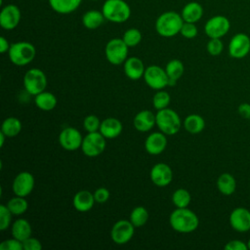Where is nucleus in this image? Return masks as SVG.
<instances>
[{
  "instance_id": "nucleus-23",
  "label": "nucleus",
  "mask_w": 250,
  "mask_h": 250,
  "mask_svg": "<svg viewBox=\"0 0 250 250\" xmlns=\"http://www.w3.org/2000/svg\"><path fill=\"white\" fill-rule=\"evenodd\" d=\"M181 16L184 21L195 23L200 21L203 16V7L198 2H188L184 6Z\"/></svg>"
},
{
  "instance_id": "nucleus-28",
  "label": "nucleus",
  "mask_w": 250,
  "mask_h": 250,
  "mask_svg": "<svg viewBox=\"0 0 250 250\" xmlns=\"http://www.w3.org/2000/svg\"><path fill=\"white\" fill-rule=\"evenodd\" d=\"M34 103L36 106L43 111H50L57 105V98L48 91H43L35 96Z\"/></svg>"
},
{
  "instance_id": "nucleus-42",
  "label": "nucleus",
  "mask_w": 250,
  "mask_h": 250,
  "mask_svg": "<svg viewBox=\"0 0 250 250\" xmlns=\"http://www.w3.org/2000/svg\"><path fill=\"white\" fill-rule=\"evenodd\" d=\"M110 193L106 188H99L94 192V197L97 203H104L109 199Z\"/></svg>"
},
{
  "instance_id": "nucleus-16",
  "label": "nucleus",
  "mask_w": 250,
  "mask_h": 250,
  "mask_svg": "<svg viewBox=\"0 0 250 250\" xmlns=\"http://www.w3.org/2000/svg\"><path fill=\"white\" fill-rule=\"evenodd\" d=\"M229 224L238 232L250 230V211L244 207L234 208L229 215Z\"/></svg>"
},
{
  "instance_id": "nucleus-11",
  "label": "nucleus",
  "mask_w": 250,
  "mask_h": 250,
  "mask_svg": "<svg viewBox=\"0 0 250 250\" xmlns=\"http://www.w3.org/2000/svg\"><path fill=\"white\" fill-rule=\"evenodd\" d=\"M135 232V227L130 220H119L111 228L110 236L114 243L123 245L129 242Z\"/></svg>"
},
{
  "instance_id": "nucleus-48",
  "label": "nucleus",
  "mask_w": 250,
  "mask_h": 250,
  "mask_svg": "<svg viewBox=\"0 0 250 250\" xmlns=\"http://www.w3.org/2000/svg\"><path fill=\"white\" fill-rule=\"evenodd\" d=\"M247 246H248V249L250 250V238H249L248 241H247Z\"/></svg>"
},
{
  "instance_id": "nucleus-4",
  "label": "nucleus",
  "mask_w": 250,
  "mask_h": 250,
  "mask_svg": "<svg viewBox=\"0 0 250 250\" xmlns=\"http://www.w3.org/2000/svg\"><path fill=\"white\" fill-rule=\"evenodd\" d=\"M10 61L18 66H24L30 63L36 55L35 47L26 41H19L11 44L8 51Z\"/></svg>"
},
{
  "instance_id": "nucleus-26",
  "label": "nucleus",
  "mask_w": 250,
  "mask_h": 250,
  "mask_svg": "<svg viewBox=\"0 0 250 250\" xmlns=\"http://www.w3.org/2000/svg\"><path fill=\"white\" fill-rule=\"evenodd\" d=\"M105 21L102 11L89 10L82 16V24L87 29H96L100 27Z\"/></svg>"
},
{
  "instance_id": "nucleus-43",
  "label": "nucleus",
  "mask_w": 250,
  "mask_h": 250,
  "mask_svg": "<svg viewBox=\"0 0 250 250\" xmlns=\"http://www.w3.org/2000/svg\"><path fill=\"white\" fill-rule=\"evenodd\" d=\"M22 246L24 250H41L42 249V244L40 240L32 236L23 240Z\"/></svg>"
},
{
  "instance_id": "nucleus-32",
  "label": "nucleus",
  "mask_w": 250,
  "mask_h": 250,
  "mask_svg": "<svg viewBox=\"0 0 250 250\" xmlns=\"http://www.w3.org/2000/svg\"><path fill=\"white\" fill-rule=\"evenodd\" d=\"M129 220L135 228H141L146 224L148 220V212L145 207L137 206L131 211Z\"/></svg>"
},
{
  "instance_id": "nucleus-6",
  "label": "nucleus",
  "mask_w": 250,
  "mask_h": 250,
  "mask_svg": "<svg viewBox=\"0 0 250 250\" xmlns=\"http://www.w3.org/2000/svg\"><path fill=\"white\" fill-rule=\"evenodd\" d=\"M23 86L25 91L32 96L45 91L47 86V77L43 70L33 67L27 70L23 76Z\"/></svg>"
},
{
  "instance_id": "nucleus-8",
  "label": "nucleus",
  "mask_w": 250,
  "mask_h": 250,
  "mask_svg": "<svg viewBox=\"0 0 250 250\" xmlns=\"http://www.w3.org/2000/svg\"><path fill=\"white\" fill-rule=\"evenodd\" d=\"M105 138L100 131L88 133L82 141L81 149L88 157H96L100 155L105 148Z\"/></svg>"
},
{
  "instance_id": "nucleus-3",
  "label": "nucleus",
  "mask_w": 250,
  "mask_h": 250,
  "mask_svg": "<svg viewBox=\"0 0 250 250\" xmlns=\"http://www.w3.org/2000/svg\"><path fill=\"white\" fill-rule=\"evenodd\" d=\"M102 12L106 21L114 23L125 22L131 16V8L124 0H105Z\"/></svg>"
},
{
  "instance_id": "nucleus-39",
  "label": "nucleus",
  "mask_w": 250,
  "mask_h": 250,
  "mask_svg": "<svg viewBox=\"0 0 250 250\" xmlns=\"http://www.w3.org/2000/svg\"><path fill=\"white\" fill-rule=\"evenodd\" d=\"M12 212L7 205L0 206V230H5L10 227L12 221Z\"/></svg>"
},
{
  "instance_id": "nucleus-1",
  "label": "nucleus",
  "mask_w": 250,
  "mask_h": 250,
  "mask_svg": "<svg viewBox=\"0 0 250 250\" xmlns=\"http://www.w3.org/2000/svg\"><path fill=\"white\" fill-rule=\"evenodd\" d=\"M169 223L174 230L188 233L198 228L199 219L197 215L188 207L177 208L170 214Z\"/></svg>"
},
{
  "instance_id": "nucleus-15",
  "label": "nucleus",
  "mask_w": 250,
  "mask_h": 250,
  "mask_svg": "<svg viewBox=\"0 0 250 250\" xmlns=\"http://www.w3.org/2000/svg\"><path fill=\"white\" fill-rule=\"evenodd\" d=\"M21 18V14L19 7L14 4H8L0 12V25L3 29L12 30L18 26Z\"/></svg>"
},
{
  "instance_id": "nucleus-34",
  "label": "nucleus",
  "mask_w": 250,
  "mask_h": 250,
  "mask_svg": "<svg viewBox=\"0 0 250 250\" xmlns=\"http://www.w3.org/2000/svg\"><path fill=\"white\" fill-rule=\"evenodd\" d=\"M191 196L186 188H178L172 194V202L177 208H186L190 203Z\"/></svg>"
},
{
  "instance_id": "nucleus-44",
  "label": "nucleus",
  "mask_w": 250,
  "mask_h": 250,
  "mask_svg": "<svg viewBox=\"0 0 250 250\" xmlns=\"http://www.w3.org/2000/svg\"><path fill=\"white\" fill-rule=\"evenodd\" d=\"M224 248L226 250H247L248 246H247V243L243 242L242 240L232 239L227 242Z\"/></svg>"
},
{
  "instance_id": "nucleus-27",
  "label": "nucleus",
  "mask_w": 250,
  "mask_h": 250,
  "mask_svg": "<svg viewBox=\"0 0 250 250\" xmlns=\"http://www.w3.org/2000/svg\"><path fill=\"white\" fill-rule=\"evenodd\" d=\"M217 188L224 195H231L236 189V181L229 173H223L217 179Z\"/></svg>"
},
{
  "instance_id": "nucleus-2",
  "label": "nucleus",
  "mask_w": 250,
  "mask_h": 250,
  "mask_svg": "<svg viewBox=\"0 0 250 250\" xmlns=\"http://www.w3.org/2000/svg\"><path fill=\"white\" fill-rule=\"evenodd\" d=\"M184 20L175 11L162 13L155 21V30L162 37H173L180 33Z\"/></svg>"
},
{
  "instance_id": "nucleus-38",
  "label": "nucleus",
  "mask_w": 250,
  "mask_h": 250,
  "mask_svg": "<svg viewBox=\"0 0 250 250\" xmlns=\"http://www.w3.org/2000/svg\"><path fill=\"white\" fill-rule=\"evenodd\" d=\"M207 52L211 56H219L224 50V43L221 40V38H210V40L207 42L206 45Z\"/></svg>"
},
{
  "instance_id": "nucleus-5",
  "label": "nucleus",
  "mask_w": 250,
  "mask_h": 250,
  "mask_svg": "<svg viewBox=\"0 0 250 250\" xmlns=\"http://www.w3.org/2000/svg\"><path fill=\"white\" fill-rule=\"evenodd\" d=\"M156 125L158 129L165 135L177 134L182 126V121L179 114L171 108H163L157 110L155 114Z\"/></svg>"
},
{
  "instance_id": "nucleus-29",
  "label": "nucleus",
  "mask_w": 250,
  "mask_h": 250,
  "mask_svg": "<svg viewBox=\"0 0 250 250\" xmlns=\"http://www.w3.org/2000/svg\"><path fill=\"white\" fill-rule=\"evenodd\" d=\"M183 126L190 134H199L205 127V121L201 115L193 113L185 118Z\"/></svg>"
},
{
  "instance_id": "nucleus-24",
  "label": "nucleus",
  "mask_w": 250,
  "mask_h": 250,
  "mask_svg": "<svg viewBox=\"0 0 250 250\" xmlns=\"http://www.w3.org/2000/svg\"><path fill=\"white\" fill-rule=\"evenodd\" d=\"M11 232L14 238H17L18 240L22 242L23 240L31 236V225L25 219H18L13 223Z\"/></svg>"
},
{
  "instance_id": "nucleus-21",
  "label": "nucleus",
  "mask_w": 250,
  "mask_h": 250,
  "mask_svg": "<svg viewBox=\"0 0 250 250\" xmlns=\"http://www.w3.org/2000/svg\"><path fill=\"white\" fill-rule=\"evenodd\" d=\"M123 130V125L115 117H107L101 122L100 132L105 139H114L118 137Z\"/></svg>"
},
{
  "instance_id": "nucleus-30",
  "label": "nucleus",
  "mask_w": 250,
  "mask_h": 250,
  "mask_svg": "<svg viewBox=\"0 0 250 250\" xmlns=\"http://www.w3.org/2000/svg\"><path fill=\"white\" fill-rule=\"evenodd\" d=\"M22 125L19 118L11 116L6 118L1 125V132H3L7 137L12 138L18 136L21 131Z\"/></svg>"
},
{
  "instance_id": "nucleus-22",
  "label": "nucleus",
  "mask_w": 250,
  "mask_h": 250,
  "mask_svg": "<svg viewBox=\"0 0 250 250\" xmlns=\"http://www.w3.org/2000/svg\"><path fill=\"white\" fill-rule=\"evenodd\" d=\"M96 202L95 197H94V193L90 192L89 190H79L77 191L74 196H73V206L74 208L79 211V212H88L90 211L93 206L94 203Z\"/></svg>"
},
{
  "instance_id": "nucleus-46",
  "label": "nucleus",
  "mask_w": 250,
  "mask_h": 250,
  "mask_svg": "<svg viewBox=\"0 0 250 250\" xmlns=\"http://www.w3.org/2000/svg\"><path fill=\"white\" fill-rule=\"evenodd\" d=\"M10 47H11V45H10V43L8 42V40H7L4 36H1V37H0V52H1L2 54H4V53H6V52L9 51Z\"/></svg>"
},
{
  "instance_id": "nucleus-41",
  "label": "nucleus",
  "mask_w": 250,
  "mask_h": 250,
  "mask_svg": "<svg viewBox=\"0 0 250 250\" xmlns=\"http://www.w3.org/2000/svg\"><path fill=\"white\" fill-rule=\"evenodd\" d=\"M22 242L17 238H10L3 240L0 243V250H22Z\"/></svg>"
},
{
  "instance_id": "nucleus-9",
  "label": "nucleus",
  "mask_w": 250,
  "mask_h": 250,
  "mask_svg": "<svg viewBox=\"0 0 250 250\" xmlns=\"http://www.w3.org/2000/svg\"><path fill=\"white\" fill-rule=\"evenodd\" d=\"M145 82L153 90H162L168 86L169 77L162 67L158 65H149L144 73Z\"/></svg>"
},
{
  "instance_id": "nucleus-19",
  "label": "nucleus",
  "mask_w": 250,
  "mask_h": 250,
  "mask_svg": "<svg viewBox=\"0 0 250 250\" xmlns=\"http://www.w3.org/2000/svg\"><path fill=\"white\" fill-rule=\"evenodd\" d=\"M155 124V114H153L152 111L147 109L141 110L135 115L133 119V125L135 129L139 132H147L150 129H152Z\"/></svg>"
},
{
  "instance_id": "nucleus-14",
  "label": "nucleus",
  "mask_w": 250,
  "mask_h": 250,
  "mask_svg": "<svg viewBox=\"0 0 250 250\" xmlns=\"http://www.w3.org/2000/svg\"><path fill=\"white\" fill-rule=\"evenodd\" d=\"M83 137L81 133L73 127L64 128L59 135V143L62 148L68 151H74L81 147Z\"/></svg>"
},
{
  "instance_id": "nucleus-7",
  "label": "nucleus",
  "mask_w": 250,
  "mask_h": 250,
  "mask_svg": "<svg viewBox=\"0 0 250 250\" xmlns=\"http://www.w3.org/2000/svg\"><path fill=\"white\" fill-rule=\"evenodd\" d=\"M128 48L122 38H112L105 45V58L111 64H121L127 60Z\"/></svg>"
},
{
  "instance_id": "nucleus-10",
  "label": "nucleus",
  "mask_w": 250,
  "mask_h": 250,
  "mask_svg": "<svg viewBox=\"0 0 250 250\" xmlns=\"http://www.w3.org/2000/svg\"><path fill=\"white\" fill-rule=\"evenodd\" d=\"M230 28L229 20L222 15H217L210 18L205 25L204 31L209 38H222Z\"/></svg>"
},
{
  "instance_id": "nucleus-25",
  "label": "nucleus",
  "mask_w": 250,
  "mask_h": 250,
  "mask_svg": "<svg viewBox=\"0 0 250 250\" xmlns=\"http://www.w3.org/2000/svg\"><path fill=\"white\" fill-rule=\"evenodd\" d=\"M53 11L61 15H67L74 12L82 0H48Z\"/></svg>"
},
{
  "instance_id": "nucleus-36",
  "label": "nucleus",
  "mask_w": 250,
  "mask_h": 250,
  "mask_svg": "<svg viewBox=\"0 0 250 250\" xmlns=\"http://www.w3.org/2000/svg\"><path fill=\"white\" fill-rule=\"evenodd\" d=\"M122 39L129 48L135 47L141 42L142 33L138 28H129L124 32Z\"/></svg>"
},
{
  "instance_id": "nucleus-40",
  "label": "nucleus",
  "mask_w": 250,
  "mask_h": 250,
  "mask_svg": "<svg viewBox=\"0 0 250 250\" xmlns=\"http://www.w3.org/2000/svg\"><path fill=\"white\" fill-rule=\"evenodd\" d=\"M180 33L183 37H185L187 39H192L197 35L198 30H197V27H196L195 23L184 21Z\"/></svg>"
},
{
  "instance_id": "nucleus-20",
  "label": "nucleus",
  "mask_w": 250,
  "mask_h": 250,
  "mask_svg": "<svg viewBox=\"0 0 250 250\" xmlns=\"http://www.w3.org/2000/svg\"><path fill=\"white\" fill-rule=\"evenodd\" d=\"M145 70L144 62L137 57L127 58L124 62V73L131 80H139L144 76Z\"/></svg>"
},
{
  "instance_id": "nucleus-18",
  "label": "nucleus",
  "mask_w": 250,
  "mask_h": 250,
  "mask_svg": "<svg viewBox=\"0 0 250 250\" xmlns=\"http://www.w3.org/2000/svg\"><path fill=\"white\" fill-rule=\"evenodd\" d=\"M167 146V139L164 133L153 132L149 134L145 141V148L151 155H157L164 151Z\"/></svg>"
},
{
  "instance_id": "nucleus-33",
  "label": "nucleus",
  "mask_w": 250,
  "mask_h": 250,
  "mask_svg": "<svg viewBox=\"0 0 250 250\" xmlns=\"http://www.w3.org/2000/svg\"><path fill=\"white\" fill-rule=\"evenodd\" d=\"M184 70H185V67L183 62L177 59L169 61L165 66V71L169 79H173L176 81H178L182 77Z\"/></svg>"
},
{
  "instance_id": "nucleus-13",
  "label": "nucleus",
  "mask_w": 250,
  "mask_h": 250,
  "mask_svg": "<svg viewBox=\"0 0 250 250\" xmlns=\"http://www.w3.org/2000/svg\"><path fill=\"white\" fill-rule=\"evenodd\" d=\"M34 184L35 181L33 175L27 171H22L15 177L12 184V189L15 195L25 197L33 190Z\"/></svg>"
},
{
  "instance_id": "nucleus-35",
  "label": "nucleus",
  "mask_w": 250,
  "mask_h": 250,
  "mask_svg": "<svg viewBox=\"0 0 250 250\" xmlns=\"http://www.w3.org/2000/svg\"><path fill=\"white\" fill-rule=\"evenodd\" d=\"M170 101H171V97L168 92L163 90H158V92H156V94H154L152 98V104L156 110H160V109L166 108L170 104Z\"/></svg>"
},
{
  "instance_id": "nucleus-17",
  "label": "nucleus",
  "mask_w": 250,
  "mask_h": 250,
  "mask_svg": "<svg viewBox=\"0 0 250 250\" xmlns=\"http://www.w3.org/2000/svg\"><path fill=\"white\" fill-rule=\"evenodd\" d=\"M150 180L157 187L168 186L173 179V172L171 167L166 163H156L150 170Z\"/></svg>"
},
{
  "instance_id": "nucleus-31",
  "label": "nucleus",
  "mask_w": 250,
  "mask_h": 250,
  "mask_svg": "<svg viewBox=\"0 0 250 250\" xmlns=\"http://www.w3.org/2000/svg\"><path fill=\"white\" fill-rule=\"evenodd\" d=\"M7 206L13 215L20 216L26 212V210L28 208V203H27L25 197L16 195L8 201Z\"/></svg>"
},
{
  "instance_id": "nucleus-12",
  "label": "nucleus",
  "mask_w": 250,
  "mask_h": 250,
  "mask_svg": "<svg viewBox=\"0 0 250 250\" xmlns=\"http://www.w3.org/2000/svg\"><path fill=\"white\" fill-rule=\"evenodd\" d=\"M229 55L233 59H243L250 52V37L243 32L234 34L229 43Z\"/></svg>"
},
{
  "instance_id": "nucleus-37",
  "label": "nucleus",
  "mask_w": 250,
  "mask_h": 250,
  "mask_svg": "<svg viewBox=\"0 0 250 250\" xmlns=\"http://www.w3.org/2000/svg\"><path fill=\"white\" fill-rule=\"evenodd\" d=\"M101 120L97 115L94 114H89L87 115L84 120H83V127L88 133L92 132H97L100 130L101 126Z\"/></svg>"
},
{
  "instance_id": "nucleus-45",
  "label": "nucleus",
  "mask_w": 250,
  "mask_h": 250,
  "mask_svg": "<svg viewBox=\"0 0 250 250\" xmlns=\"http://www.w3.org/2000/svg\"><path fill=\"white\" fill-rule=\"evenodd\" d=\"M237 112L242 118L250 120V104L248 103L240 104L237 107Z\"/></svg>"
},
{
  "instance_id": "nucleus-47",
  "label": "nucleus",
  "mask_w": 250,
  "mask_h": 250,
  "mask_svg": "<svg viewBox=\"0 0 250 250\" xmlns=\"http://www.w3.org/2000/svg\"><path fill=\"white\" fill-rule=\"evenodd\" d=\"M7 136L3 133V132H0V146L2 147L3 146V145H4V142H5V138H6Z\"/></svg>"
}]
</instances>
